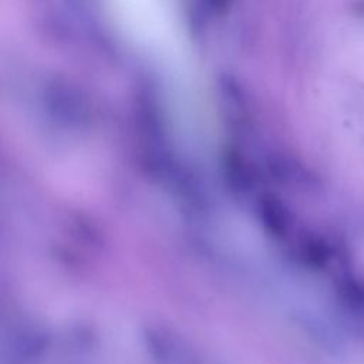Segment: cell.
Masks as SVG:
<instances>
[{
	"instance_id": "cell-1",
	"label": "cell",
	"mask_w": 364,
	"mask_h": 364,
	"mask_svg": "<svg viewBox=\"0 0 364 364\" xmlns=\"http://www.w3.org/2000/svg\"><path fill=\"white\" fill-rule=\"evenodd\" d=\"M340 294L354 311L364 313V284L355 279H346L340 286Z\"/></svg>"
},
{
	"instance_id": "cell-2",
	"label": "cell",
	"mask_w": 364,
	"mask_h": 364,
	"mask_svg": "<svg viewBox=\"0 0 364 364\" xmlns=\"http://www.w3.org/2000/svg\"><path fill=\"white\" fill-rule=\"evenodd\" d=\"M199 1H202L209 9H219L226 3V0H199Z\"/></svg>"
}]
</instances>
